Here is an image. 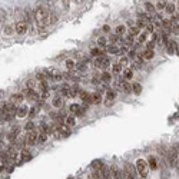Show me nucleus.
Here are the masks:
<instances>
[{
	"mask_svg": "<svg viewBox=\"0 0 179 179\" xmlns=\"http://www.w3.org/2000/svg\"><path fill=\"white\" fill-rule=\"evenodd\" d=\"M23 99H24V95L23 93H14V95H11L9 102L13 103V105H19V103H22Z\"/></svg>",
	"mask_w": 179,
	"mask_h": 179,
	"instance_id": "0eeeda50",
	"label": "nucleus"
},
{
	"mask_svg": "<svg viewBox=\"0 0 179 179\" xmlns=\"http://www.w3.org/2000/svg\"><path fill=\"white\" fill-rule=\"evenodd\" d=\"M101 175L103 176V179H113L112 173H111V169H108L106 166H103V169L101 170Z\"/></svg>",
	"mask_w": 179,
	"mask_h": 179,
	"instance_id": "ddd939ff",
	"label": "nucleus"
},
{
	"mask_svg": "<svg viewBox=\"0 0 179 179\" xmlns=\"http://www.w3.org/2000/svg\"><path fill=\"white\" fill-rule=\"evenodd\" d=\"M108 52H109V53H119L121 50H119L116 46H109V47H108Z\"/></svg>",
	"mask_w": 179,
	"mask_h": 179,
	"instance_id": "4c0bfd02",
	"label": "nucleus"
},
{
	"mask_svg": "<svg viewBox=\"0 0 179 179\" xmlns=\"http://www.w3.org/2000/svg\"><path fill=\"white\" fill-rule=\"evenodd\" d=\"M62 3H63V6H65V7H69V3H70V0H62Z\"/></svg>",
	"mask_w": 179,
	"mask_h": 179,
	"instance_id": "052dcab7",
	"label": "nucleus"
},
{
	"mask_svg": "<svg viewBox=\"0 0 179 179\" xmlns=\"http://www.w3.org/2000/svg\"><path fill=\"white\" fill-rule=\"evenodd\" d=\"M46 140H47V133L46 132H40V135L37 136V142L39 143H45Z\"/></svg>",
	"mask_w": 179,
	"mask_h": 179,
	"instance_id": "393cba45",
	"label": "nucleus"
},
{
	"mask_svg": "<svg viewBox=\"0 0 179 179\" xmlns=\"http://www.w3.org/2000/svg\"><path fill=\"white\" fill-rule=\"evenodd\" d=\"M13 30H14V29H13L11 26H6V27H4V33L6 34H11L13 33Z\"/></svg>",
	"mask_w": 179,
	"mask_h": 179,
	"instance_id": "de8ad7c7",
	"label": "nucleus"
},
{
	"mask_svg": "<svg viewBox=\"0 0 179 179\" xmlns=\"http://www.w3.org/2000/svg\"><path fill=\"white\" fill-rule=\"evenodd\" d=\"M92 168L95 169V170H98V172H101L102 169H103V163H102V160H95V162L92 163Z\"/></svg>",
	"mask_w": 179,
	"mask_h": 179,
	"instance_id": "f3484780",
	"label": "nucleus"
},
{
	"mask_svg": "<svg viewBox=\"0 0 179 179\" xmlns=\"http://www.w3.org/2000/svg\"><path fill=\"white\" fill-rule=\"evenodd\" d=\"M119 65H121V66H126V65H128V57H121Z\"/></svg>",
	"mask_w": 179,
	"mask_h": 179,
	"instance_id": "603ef678",
	"label": "nucleus"
},
{
	"mask_svg": "<svg viewBox=\"0 0 179 179\" xmlns=\"http://www.w3.org/2000/svg\"><path fill=\"white\" fill-rule=\"evenodd\" d=\"M119 50H121L119 53H126V52H128V47H126V46H123V47H121Z\"/></svg>",
	"mask_w": 179,
	"mask_h": 179,
	"instance_id": "680f3d73",
	"label": "nucleus"
},
{
	"mask_svg": "<svg viewBox=\"0 0 179 179\" xmlns=\"http://www.w3.org/2000/svg\"><path fill=\"white\" fill-rule=\"evenodd\" d=\"M175 168L178 169V175H179V160H178V163H176V166H175Z\"/></svg>",
	"mask_w": 179,
	"mask_h": 179,
	"instance_id": "69168bd1",
	"label": "nucleus"
},
{
	"mask_svg": "<svg viewBox=\"0 0 179 179\" xmlns=\"http://www.w3.org/2000/svg\"><path fill=\"white\" fill-rule=\"evenodd\" d=\"M34 85H36V83H34V80H27V88H29V89H33Z\"/></svg>",
	"mask_w": 179,
	"mask_h": 179,
	"instance_id": "864d4df0",
	"label": "nucleus"
},
{
	"mask_svg": "<svg viewBox=\"0 0 179 179\" xmlns=\"http://www.w3.org/2000/svg\"><path fill=\"white\" fill-rule=\"evenodd\" d=\"M105 46H106V37H103V36H102V37L98 39V47H102V49H103Z\"/></svg>",
	"mask_w": 179,
	"mask_h": 179,
	"instance_id": "7c9ffc66",
	"label": "nucleus"
},
{
	"mask_svg": "<svg viewBox=\"0 0 179 179\" xmlns=\"http://www.w3.org/2000/svg\"><path fill=\"white\" fill-rule=\"evenodd\" d=\"M121 179H135L133 175H131V173H128V172H125L123 170V173H122V176H121Z\"/></svg>",
	"mask_w": 179,
	"mask_h": 179,
	"instance_id": "58836bf2",
	"label": "nucleus"
},
{
	"mask_svg": "<svg viewBox=\"0 0 179 179\" xmlns=\"http://www.w3.org/2000/svg\"><path fill=\"white\" fill-rule=\"evenodd\" d=\"M146 32L148 33H152L153 32V23H148L146 24Z\"/></svg>",
	"mask_w": 179,
	"mask_h": 179,
	"instance_id": "49530a36",
	"label": "nucleus"
},
{
	"mask_svg": "<svg viewBox=\"0 0 179 179\" xmlns=\"http://www.w3.org/2000/svg\"><path fill=\"white\" fill-rule=\"evenodd\" d=\"M122 88L125 90V93H131L132 92V86L128 83V82H122Z\"/></svg>",
	"mask_w": 179,
	"mask_h": 179,
	"instance_id": "c85d7f7f",
	"label": "nucleus"
},
{
	"mask_svg": "<svg viewBox=\"0 0 179 179\" xmlns=\"http://www.w3.org/2000/svg\"><path fill=\"white\" fill-rule=\"evenodd\" d=\"M155 43H156V42H155V40H152V42H149V43L146 45V47H148L149 50H153V47H155Z\"/></svg>",
	"mask_w": 179,
	"mask_h": 179,
	"instance_id": "3c124183",
	"label": "nucleus"
},
{
	"mask_svg": "<svg viewBox=\"0 0 179 179\" xmlns=\"http://www.w3.org/2000/svg\"><path fill=\"white\" fill-rule=\"evenodd\" d=\"M175 4L173 3H166V7H165V10L168 11V14H173L175 13Z\"/></svg>",
	"mask_w": 179,
	"mask_h": 179,
	"instance_id": "4be33fe9",
	"label": "nucleus"
},
{
	"mask_svg": "<svg viewBox=\"0 0 179 179\" xmlns=\"http://www.w3.org/2000/svg\"><path fill=\"white\" fill-rule=\"evenodd\" d=\"M101 80H103V82H111L112 80V75L109 72H103L101 76Z\"/></svg>",
	"mask_w": 179,
	"mask_h": 179,
	"instance_id": "b1692460",
	"label": "nucleus"
},
{
	"mask_svg": "<svg viewBox=\"0 0 179 179\" xmlns=\"http://www.w3.org/2000/svg\"><path fill=\"white\" fill-rule=\"evenodd\" d=\"M23 95L29 99V101H33V102H36V101H39V93L37 92H34L33 89H26V90H23Z\"/></svg>",
	"mask_w": 179,
	"mask_h": 179,
	"instance_id": "20e7f679",
	"label": "nucleus"
},
{
	"mask_svg": "<svg viewBox=\"0 0 179 179\" xmlns=\"http://www.w3.org/2000/svg\"><path fill=\"white\" fill-rule=\"evenodd\" d=\"M125 172H128V173H131V175H133L135 176V168L132 163H129V162H126L125 163Z\"/></svg>",
	"mask_w": 179,
	"mask_h": 179,
	"instance_id": "dca6fc26",
	"label": "nucleus"
},
{
	"mask_svg": "<svg viewBox=\"0 0 179 179\" xmlns=\"http://www.w3.org/2000/svg\"><path fill=\"white\" fill-rule=\"evenodd\" d=\"M6 17H7V13H6V10L0 9V22H4V20H6Z\"/></svg>",
	"mask_w": 179,
	"mask_h": 179,
	"instance_id": "e433bc0d",
	"label": "nucleus"
},
{
	"mask_svg": "<svg viewBox=\"0 0 179 179\" xmlns=\"http://www.w3.org/2000/svg\"><path fill=\"white\" fill-rule=\"evenodd\" d=\"M52 105H53L55 108H62V105H63V101H62V98H53V101H52Z\"/></svg>",
	"mask_w": 179,
	"mask_h": 179,
	"instance_id": "5701e85b",
	"label": "nucleus"
},
{
	"mask_svg": "<svg viewBox=\"0 0 179 179\" xmlns=\"http://www.w3.org/2000/svg\"><path fill=\"white\" fill-rule=\"evenodd\" d=\"M26 30H27V24H26V22H17L16 24H14V32L17 34H24L26 33Z\"/></svg>",
	"mask_w": 179,
	"mask_h": 179,
	"instance_id": "39448f33",
	"label": "nucleus"
},
{
	"mask_svg": "<svg viewBox=\"0 0 179 179\" xmlns=\"http://www.w3.org/2000/svg\"><path fill=\"white\" fill-rule=\"evenodd\" d=\"M109 30H111V27H109L108 24H105V26H103V32H105V33H108Z\"/></svg>",
	"mask_w": 179,
	"mask_h": 179,
	"instance_id": "e2e57ef3",
	"label": "nucleus"
},
{
	"mask_svg": "<svg viewBox=\"0 0 179 179\" xmlns=\"http://www.w3.org/2000/svg\"><path fill=\"white\" fill-rule=\"evenodd\" d=\"M143 56H136L133 59V63H132V70H136V69H140L142 63H143Z\"/></svg>",
	"mask_w": 179,
	"mask_h": 179,
	"instance_id": "6e6552de",
	"label": "nucleus"
},
{
	"mask_svg": "<svg viewBox=\"0 0 179 179\" xmlns=\"http://www.w3.org/2000/svg\"><path fill=\"white\" fill-rule=\"evenodd\" d=\"M142 56H143V59H145V60H150V59H153V57H155V52H153V50L146 49Z\"/></svg>",
	"mask_w": 179,
	"mask_h": 179,
	"instance_id": "2eb2a0df",
	"label": "nucleus"
},
{
	"mask_svg": "<svg viewBox=\"0 0 179 179\" xmlns=\"http://www.w3.org/2000/svg\"><path fill=\"white\" fill-rule=\"evenodd\" d=\"M40 98H42V99H46V98H49V90H45V92H42Z\"/></svg>",
	"mask_w": 179,
	"mask_h": 179,
	"instance_id": "5fc2aeb1",
	"label": "nucleus"
},
{
	"mask_svg": "<svg viewBox=\"0 0 179 179\" xmlns=\"http://www.w3.org/2000/svg\"><path fill=\"white\" fill-rule=\"evenodd\" d=\"M11 133L14 135V136H19V135H20V128H19V126H14V128L11 129Z\"/></svg>",
	"mask_w": 179,
	"mask_h": 179,
	"instance_id": "c03bdc74",
	"label": "nucleus"
},
{
	"mask_svg": "<svg viewBox=\"0 0 179 179\" xmlns=\"http://www.w3.org/2000/svg\"><path fill=\"white\" fill-rule=\"evenodd\" d=\"M33 128H34V125H33L32 121H30V122H27V123H26V126H24V129H26V131H29V132H30V131H33Z\"/></svg>",
	"mask_w": 179,
	"mask_h": 179,
	"instance_id": "79ce46f5",
	"label": "nucleus"
},
{
	"mask_svg": "<svg viewBox=\"0 0 179 179\" xmlns=\"http://www.w3.org/2000/svg\"><path fill=\"white\" fill-rule=\"evenodd\" d=\"M129 57H131V59H135V57H136V52H135V50H131V52H129Z\"/></svg>",
	"mask_w": 179,
	"mask_h": 179,
	"instance_id": "13d9d810",
	"label": "nucleus"
},
{
	"mask_svg": "<svg viewBox=\"0 0 179 179\" xmlns=\"http://www.w3.org/2000/svg\"><path fill=\"white\" fill-rule=\"evenodd\" d=\"M37 136H39V135L36 133V132H33V131H30V132L27 133V136H26L24 142H26L27 145H34V143L37 142Z\"/></svg>",
	"mask_w": 179,
	"mask_h": 179,
	"instance_id": "423d86ee",
	"label": "nucleus"
},
{
	"mask_svg": "<svg viewBox=\"0 0 179 179\" xmlns=\"http://www.w3.org/2000/svg\"><path fill=\"white\" fill-rule=\"evenodd\" d=\"M162 26H163L165 29L170 30V29H172V22H170V20H163V22H162Z\"/></svg>",
	"mask_w": 179,
	"mask_h": 179,
	"instance_id": "72a5a7b5",
	"label": "nucleus"
},
{
	"mask_svg": "<svg viewBox=\"0 0 179 179\" xmlns=\"http://www.w3.org/2000/svg\"><path fill=\"white\" fill-rule=\"evenodd\" d=\"M148 165H149V168L152 169V170H155L158 168V159L155 156H149L148 159Z\"/></svg>",
	"mask_w": 179,
	"mask_h": 179,
	"instance_id": "9b49d317",
	"label": "nucleus"
},
{
	"mask_svg": "<svg viewBox=\"0 0 179 179\" xmlns=\"http://www.w3.org/2000/svg\"><path fill=\"white\" fill-rule=\"evenodd\" d=\"M75 66H76V65H75V62H73V60H70V59H69V60H66V67L69 69V70L75 69Z\"/></svg>",
	"mask_w": 179,
	"mask_h": 179,
	"instance_id": "f704fd0d",
	"label": "nucleus"
},
{
	"mask_svg": "<svg viewBox=\"0 0 179 179\" xmlns=\"http://www.w3.org/2000/svg\"><path fill=\"white\" fill-rule=\"evenodd\" d=\"M105 105H106V106H112V101H111V99H108V101L105 102Z\"/></svg>",
	"mask_w": 179,
	"mask_h": 179,
	"instance_id": "0e129e2a",
	"label": "nucleus"
},
{
	"mask_svg": "<svg viewBox=\"0 0 179 179\" xmlns=\"http://www.w3.org/2000/svg\"><path fill=\"white\" fill-rule=\"evenodd\" d=\"M75 122H76V118H75V116H67L66 121H65V123H66L67 126H73Z\"/></svg>",
	"mask_w": 179,
	"mask_h": 179,
	"instance_id": "cd10ccee",
	"label": "nucleus"
},
{
	"mask_svg": "<svg viewBox=\"0 0 179 179\" xmlns=\"http://www.w3.org/2000/svg\"><path fill=\"white\" fill-rule=\"evenodd\" d=\"M136 170L139 172V175H140L142 178H145L146 175H148V172H149V165H148V162H146L145 159H138V162H136Z\"/></svg>",
	"mask_w": 179,
	"mask_h": 179,
	"instance_id": "7ed1b4c3",
	"label": "nucleus"
},
{
	"mask_svg": "<svg viewBox=\"0 0 179 179\" xmlns=\"http://www.w3.org/2000/svg\"><path fill=\"white\" fill-rule=\"evenodd\" d=\"M92 55H93V56H102V47L92 49Z\"/></svg>",
	"mask_w": 179,
	"mask_h": 179,
	"instance_id": "473e14b6",
	"label": "nucleus"
},
{
	"mask_svg": "<svg viewBox=\"0 0 179 179\" xmlns=\"http://www.w3.org/2000/svg\"><path fill=\"white\" fill-rule=\"evenodd\" d=\"M145 9H146L148 13H155V11H156V7H155L152 3H149V1H146L145 3Z\"/></svg>",
	"mask_w": 179,
	"mask_h": 179,
	"instance_id": "aec40b11",
	"label": "nucleus"
},
{
	"mask_svg": "<svg viewBox=\"0 0 179 179\" xmlns=\"http://www.w3.org/2000/svg\"><path fill=\"white\" fill-rule=\"evenodd\" d=\"M118 39H119V36H118V34H115V36H112L109 40H111L112 43H115V42H118Z\"/></svg>",
	"mask_w": 179,
	"mask_h": 179,
	"instance_id": "6e6d98bb",
	"label": "nucleus"
},
{
	"mask_svg": "<svg viewBox=\"0 0 179 179\" xmlns=\"http://www.w3.org/2000/svg\"><path fill=\"white\" fill-rule=\"evenodd\" d=\"M152 37H153V40H155V42H158V40L160 39V36H159V33H153V36H152Z\"/></svg>",
	"mask_w": 179,
	"mask_h": 179,
	"instance_id": "bf43d9fd",
	"label": "nucleus"
},
{
	"mask_svg": "<svg viewBox=\"0 0 179 179\" xmlns=\"http://www.w3.org/2000/svg\"><path fill=\"white\" fill-rule=\"evenodd\" d=\"M179 160V152L175 149V148H170L168 150V158H166V162H168L169 166H176V163H178Z\"/></svg>",
	"mask_w": 179,
	"mask_h": 179,
	"instance_id": "f03ea898",
	"label": "nucleus"
},
{
	"mask_svg": "<svg viewBox=\"0 0 179 179\" xmlns=\"http://www.w3.org/2000/svg\"><path fill=\"white\" fill-rule=\"evenodd\" d=\"M123 78L126 79V80H131V79L133 78V70H132V69H126V70H123Z\"/></svg>",
	"mask_w": 179,
	"mask_h": 179,
	"instance_id": "a211bd4d",
	"label": "nucleus"
},
{
	"mask_svg": "<svg viewBox=\"0 0 179 179\" xmlns=\"http://www.w3.org/2000/svg\"><path fill=\"white\" fill-rule=\"evenodd\" d=\"M106 96H108V99H111V101H112V99L116 98V93H115L113 90H108V92H106Z\"/></svg>",
	"mask_w": 179,
	"mask_h": 179,
	"instance_id": "ea45409f",
	"label": "nucleus"
},
{
	"mask_svg": "<svg viewBox=\"0 0 179 179\" xmlns=\"http://www.w3.org/2000/svg\"><path fill=\"white\" fill-rule=\"evenodd\" d=\"M3 169H4V168H3V166H0V173L3 172Z\"/></svg>",
	"mask_w": 179,
	"mask_h": 179,
	"instance_id": "338daca9",
	"label": "nucleus"
},
{
	"mask_svg": "<svg viewBox=\"0 0 179 179\" xmlns=\"http://www.w3.org/2000/svg\"><path fill=\"white\" fill-rule=\"evenodd\" d=\"M146 40H148V32H140V33L138 34V45H142V43H145Z\"/></svg>",
	"mask_w": 179,
	"mask_h": 179,
	"instance_id": "f8f14e48",
	"label": "nucleus"
},
{
	"mask_svg": "<svg viewBox=\"0 0 179 179\" xmlns=\"http://www.w3.org/2000/svg\"><path fill=\"white\" fill-rule=\"evenodd\" d=\"M101 172H98V170H95V172H92V173H90L89 175V178L88 179H101Z\"/></svg>",
	"mask_w": 179,
	"mask_h": 179,
	"instance_id": "2f4dec72",
	"label": "nucleus"
},
{
	"mask_svg": "<svg viewBox=\"0 0 179 179\" xmlns=\"http://www.w3.org/2000/svg\"><path fill=\"white\" fill-rule=\"evenodd\" d=\"M109 65H111V62H109V59H108V57H105V59H103V63H102V67L105 69V67H108V66H109Z\"/></svg>",
	"mask_w": 179,
	"mask_h": 179,
	"instance_id": "8fccbe9b",
	"label": "nucleus"
},
{
	"mask_svg": "<svg viewBox=\"0 0 179 179\" xmlns=\"http://www.w3.org/2000/svg\"><path fill=\"white\" fill-rule=\"evenodd\" d=\"M165 7H166V3H165L163 0H159L158 4H156V9H165Z\"/></svg>",
	"mask_w": 179,
	"mask_h": 179,
	"instance_id": "37998d69",
	"label": "nucleus"
},
{
	"mask_svg": "<svg viewBox=\"0 0 179 179\" xmlns=\"http://www.w3.org/2000/svg\"><path fill=\"white\" fill-rule=\"evenodd\" d=\"M178 9H179V0H178Z\"/></svg>",
	"mask_w": 179,
	"mask_h": 179,
	"instance_id": "774afa93",
	"label": "nucleus"
},
{
	"mask_svg": "<svg viewBox=\"0 0 179 179\" xmlns=\"http://www.w3.org/2000/svg\"><path fill=\"white\" fill-rule=\"evenodd\" d=\"M36 112H37V108H33V109L30 111V118H33V116H36Z\"/></svg>",
	"mask_w": 179,
	"mask_h": 179,
	"instance_id": "4d7b16f0",
	"label": "nucleus"
},
{
	"mask_svg": "<svg viewBox=\"0 0 179 179\" xmlns=\"http://www.w3.org/2000/svg\"><path fill=\"white\" fill-rule=\"evenodd\" d=\"M132 90H133L135 95H140V92H142V86H140L139 83H133V85H132Z\"/></svg>",
	"mask_w": 179,
	"mask_h": 179,
	"instance_id": "a878e982",
	"label": "nucleus"
},
{
	"mask_svg": "<svg viewBox=\"0 0 179 179\" xmlns=\"http://www.w3.org/2000/svg\"><path fill=\"white\" fill-rule=\"evenodd\" d=\"M7 155H9V158L13 159V160H14V159H17V152H16V149H14V148H9V153H7Z\"/></svg>",
	"mask_w": 179,
	"mask_h": 179,
	"instance_id": "bb28decb",
	"label": "nucleus"
},
{
	"mask_svg": "<svg viewBox=\"0 0 179 179\" xmlns=\"http://www.w3.org/2000/svg\"><path fill=\"white\" fill-rule=\"evenodd\" d=\"M85 113H86V109H85V108H80L78 112H76L75 116H78V118H83V116H85Z\"/></svg>",
	"mask_w": 179,
	"mask_h": 179,
	"instance_id": "c9c22d12",
	"label": "nucleus"
},
{
	"mask_svg": "<svg viewBox=\"0 0 179 179\" xmlns=\"http://www.w3.org/2000/svg\"><path fill=\"white\" fill-rule=\"evenodd\" d=\"M20 156H22L23 162H29V160L32 159V153H30V150H29V149H23L22 153H20Z\"/></svg>",
	"mask_w": 179,
	"mask_h": 179,
	"instance_id": "9d476101",
	"label": "nucleus"
},
{
	"mask_svg": "<svg viewBox=\"0 0 179 179\" xmlns=\"http://www.w3.org/2000/svg\"><path fill=\"white\" fill-rule=\"evenodd\" d=\"M34 19H36V22H37V24L40 27L49 23V13H47V10H46L43 6H37L36 7V10H34Z\"/></svg>",
	"mask_w": 179,
	"mask_h": 179,
	"instance_id": "f257e3e1",
	"label": "nucleus"
},
{
	"mask_svg": "<svg viewBox=\"0 0 179 179\" xmlns=\"http://www.w3.org/2000/svg\"><path fill=\"white\" fill-rule=\"evenodd\" d=\"M79 109H80V105H72L70 106V112H73L75 115H76V112H78Z\"/></svg>",
	"mask_w": 179,
	"mask_h": 179,
	"instance_id": "a18cd8bd",
	"label": "nucleus"
},
{
	"mask_svg": "<svg viewBox=\"0 0 179 179\" xmlns=\"http://www.w3.org/2000/svg\"><path fill=\"white\" fill-rule=\"evenodd\" d=\"M92 101H93V103L95 105H99V103H102V96H101V93H93L92 95Z\"/></svg>",
	"mask_w": 179,
	"mask_h": 179,
	"instance_id": "6ab92c4d",
	"label": "nucleus"
},
{
	"mask_svg": "<svg viewBox=\"0 0 179 179\" xmlns=\"http://www.w3.org/2000/svg\"><path fill=\"white\" fill-rule=\"evenodd\" d=\"M122 170L118 168L116 165H113L112 168H111V173H112V178L113 179H121V176H122V173H121Z\"/></svg>",
	"mask_w": 179,
	"mask_h": 179,
	"instance_id": "1a4fd4ad",
	"label": "nucleus"
},
{
	"mask_svg": "<svg viewBox=\"0 0 179 179\" xmlns=\"http://www.w3.org/2000/svg\"><path fill=\"white\" fill-rule=\"evenodd\" d=\"M47 90V82L46 80H40V92Z\"/></svg>",
	"mask_w": 179,
	"mask_h": 179,
	"instance_id": "a19ab883",
	"label": "nucleus"
},
{
	"mask_svg": "<svg viewBox=\"0 0 179 179\" xmlns=\"http://www.w3.org/2000/svg\"><path fill=\"white\" fill-rule=\"evenodd\" d=\"M115 32H116L118 36H122V34H125V32H126V27H125L123 24H119V26H116Z\"/></svg>",
	"mask_w": 179,
	"mask_h": 179,
	"instance_id": "412c9836",
	"label": "nucleus"
},
{
	"mask_svg": "<svg viewBox=\"0 0 179 179\" xmlns=\"http://www.w3.org/2000/svg\"><path fill=\"white\" fill-rule=\"evenodd\" d=\"M121 70H122V66H121V65H115V66H113V73H121Z\"/></svg>",
	"mask_w": 179,
	"mask_h": 179,
	"instance_id": "09e8293b",
	"label": "nucleus"
},
{
	"mask_svg": "<svg viewBox=\"0 0 179 179\" xmlns=\"http://www.w3.org/2000/svg\"><path fill=\"white\" fill-rule=\"evenodd\" d=\"M62 96H65V98H69V96H70V88H69V86H63V88H62Z\"/></svg>",
	"mask_w": 179,
	"mask_h": 179,
	"instance_id": "c756f323",
	"label": "nucleus"
},
{
	"mask_svg": "<svg viewBox=\"0 0 179 179\" xmlns=\"http://www.w3.org/2000/svg\"><path fill=\"white\" fill-rule=\"evenodd\" d=\"M27 115V108L26 106H20V108H17V111H16V116H19V118H24Z\"/></svg>",
	"mask_w": 179,
	"mask_h": 179,
	"instance_id": "4468645a",
	"label": "nucleus"
}]
</instances>
